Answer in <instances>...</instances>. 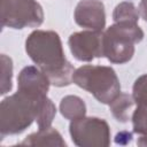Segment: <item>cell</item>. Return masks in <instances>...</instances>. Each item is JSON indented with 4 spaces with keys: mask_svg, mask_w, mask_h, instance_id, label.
<instances>
[{
    "mask_svg": "<svg viewBox=\"0 0 147 147\" xmlns=\"http://www.w3.org/2000/svg\"><path fill=\"white\" fill-rule=\"evenodd\" d=\"M25 51L52 85L61 87L72 83L75 69L65 59L61 39L56 32L33 31L25 41Z\"/></svg>",
    "mask_w": 147,
    "mask_h": 147,
    "instance_id": "1",
    "label": "cell"
},
{
    "mask_svg": "<svg viewBox=\"0 0 147 147\" xmlns=\"http://www.w3.org/2000/svg\"><path fill=\"white\" fill-rule=\"evenodd\" d=\"M45 98L37 99L17 91L15 94L3 99L0 105L1 138L21 133L29 127L37 119L39 106Z\"/></svg>",
    "mask_w": 147,
    "mask_h": 147,
    "instance_id": "2",
    "label": "cell"
},
{
    "mask_svg": "<svg viewBox=\"0 0 147 147\" xmlns=\"http://www.w3.org/2000/svg\"><path fill=\"white\" fill-rule=\"evenodd\" d=\"M72 83L93 94L99 102L107 105L121 93L119 80L110 67L83 65L75 70Z\"/></svg>",
    "mask_w": 147,
    "mask_h": 147,
    "instance_id": "3",
    "label": "cell"
},
{
    "mask_svg": "<svg viewBox=\"0 0 147 147\" xmlns=\"http://www.w3.org/2000/svg\"><path fill=\"white\" fill-rule=\"evenodd\" d=\"M142 38L144 31L137 23H115L102 33L103 56L113 63H125L132 59L134 45Z\"/></svg>",
    "mask_w": 147,
    "mask_h": 147,
    "instance_id": "4",
    "label": "cell"
},
{
    "mask_svg": "<svg viewBox=\"0 0 147 147\" xmlns=\"http://www.w3.org/2000/svg\"><path fill=\"white\" fill-rule=\"evenodd\" d=\"M42 22V7L36 0H1V24L3 28H36Z\"/></svg>",
    "mask_w": 147,
    "mask_h": 147,
    "instance_id": "5",
    "label": "cell"
},
{
    "mask_svg": "<svg viewBox=\"0 0 147 147\" xmlns=\"http://www.w3.org/2000/svg\"><path fill=\"white\" fill-rule=\"evenodd\" d=\"M69 132L80 147H106L110 144V130L106 121L98 117H80L71 121Z\"/></svg>",
    "mask_w": 147,
    "mask_h": 147,
    "instance_id": "6",
    "label": "cell"
},
{
    "mask_svg": "<svg viewBox=\"0 0 147 147\" xmlns=\"http://www.w3.org/2000/svg\"><path fill=\"white\" fill-rule=\"evenodd\" d=\"M72 55L84 62L103 56L102 31H80L75 32L68 40Z\"/></svg>",
    "mask_w": 147,
    "mask_h": 147,
    "instance_id": "7",
    "label": "cell"
},
{
    "mask_svg": "<svg viewBox=\"0 0 147 147\" xmlns=\"http://www.w3.org/2000/svg\"><path fill=\"white\" fill-rule=\"evenodd\" d=\"M75 21L83 28L93 31H102L106 25L103 3L100 0L79 1L75 9Z\"/></svg>",
    "mask_w": 147,
    "mask_h": 147,
    "instance_id": "8",
    "label": "cell"
},
{
    "mask_svg": "<svg viewBox=\"0 0 147 147\" xmlns=\"http://www.w3.org/2000/svg\"><path fill=\"white\" fill-rule=\"evenodd\" d=\"M18 91L40 99L47 96V92L51 85L47 76L38 68L33 65L25 67L18 75Z\"/></svg>",
    "mask_w": 147,
    "mask_h": 147,
    "instance_id": "9",
    "label": "cell"
},
{
    "mask_svg": "<svg viewBox=\"0 0 147 147\" xmlns=\"http://www.w3.org/2000/svg\"><path fill=\"white\" fill-rule=\"evenodd\" d=\"M20 145L24 146H65L60 132L53 127L38 130L37 132L28 136Z\"/></svg>",
    "mask_w": 147,
    "mask_h": 147,
    "instance_id": "10",
    "label": "cell"
},
{
    "mask_svg": "<svg viewBox=\"0 0 147 147\" xmlns=\"http://www.w3.org/2000/svg\"><path fill=\"white\" fill-rule=\"evenodd\" d=\"M110 111L113 116L122 123L127 122L131 118V110L134 106V100L126 93H119L110 103Z\"/></svg>",
    "mask_w": 147,
    "mask_h": 147,
    "instance_id": "11",
    "label": "cell"
},
{
    "mask_svg": "<svg viewBox=\"0 0 147 147\" xmlns=\"http://www.w3.org/2000/svg\"><path fill=\"white\" fill-rule=\"evenodd\" d=\"M60 111L64 118L74 121L85 116L86 106H85V102L79 96L67 95L61 100Z\"/></svg>",
    "mask_w": 147,
    "mask_h": 147,
    "instance_id": "12",
    "label": "cell"
},
{
    "mask_svg": "<svg viewBox=\"0 0 147 147\" xmlns=\"http://www.w3.org/2000/svg\"><path fill=\"white\" fill-rule=\"evenodd\" d=\"M133 131L139 134L137 144L139 146H147V107L138 106L132 114Z\"/></svg>",
    "mask_w": 147,
    "mask_h": 147,
    "instance_id": "13",
    "label": "cell"
},
{
    "mask_svg": "<svg viewBox=\"0 0 147 147\" xmlns=\"http://www.w3.org/2000/svg\"><path fill=\"white\" fill-rule=\"evenodd\" d=\"M139 10L132 2L124 1L117 5L113 13V18L115 23L127 22V23H137L139 20Z\"/></svg>",
    "mask_w": 147,
    "mask_h": 147,
    "instance_id": "14",
    "label": "cell"
},
{
    "mask_svg": "<svg viewBox=\"0 0 147 147\" xmlns=\"http://www.w3.org/2000/svg\"><path fill=\"white\" fill-rule=\"evenodd\" d=\"M56 114V108L55 105L52 102V100H49L47 96L41 101L40 106H39V110H38V115H37V124H38V130H42V129H47L51 127L53 118Z\"/></svg>",
    "mask_w": 147,
    "mask_h": 147,
    "instance_id": "15",
    "label": "cell"
},
{
    "mask_svg": "<svg viewBox=\"0 0 147 147\" xmlns=\"http://www.w3.org/2000/svg\"><path fill=\"white\" fill-rule=\"evenodd\" d=\"M1 94H6L11 90L13 62L7 55H1Z\"/></svg>",
    "mask_w": 147,
    "mask_h": 147,
    "instance_id": "16",
    "label": "cell"
},
{
    "mask_svg": "<svg viewBox=\"0 0 147 147\" xmlns=\"http://www.w3.org/2000/svg\"><path fill=\"white\" fill-rule=\"evenodd\" d=\"M132 98L137 106L147 107V74L140 76L134 82Z\"/></svg>",
    "mask_w": 147,
    "mask_h": 147,
    "instance_id": "17",
    "label": "cell"
},
{
    "mask_svg": "<svg viewBox=\"0 0 147 147\" xmlns=\"http://www.w3.org/2000/svg\"><path fill=\"white\" fill-rule=\"evenodd\" d=\"M123 139L125 140V144L130 142L131 139H132V133H130L127 131H122V132L117 133L116 137H115V142L116 144H122V140Z\"/></svg>",
    "mask_w": 147,
    "mask_h": 147,
    "instance_id": "18",
    "label": "cell"
},
{
    "mask_svg": "<svg viewBox=\"0 0 147 147\" xmlns=\"http://www.w3.org/2000/svg\"><path fill=\"white\" fill-rule=\"evenodd\" d=\"M138 10H139V15L141 16V18L147 22V0H141L140 1Z\"/></svg>",
    "mask_w": 147,
    "mask_h": 147,
    "instance_id": "19",
    "label": "cell"
}]
</instances>
